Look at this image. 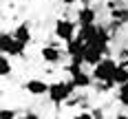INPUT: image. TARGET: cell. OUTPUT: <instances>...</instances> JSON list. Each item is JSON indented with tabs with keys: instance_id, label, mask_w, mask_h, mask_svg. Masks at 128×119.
<instances>
[{
	"instance_id": "6da1fadb",
	"label": "cell",
	"mask_w": 128,
	"mask_h": 119,
	"mask_svg": "<svg viewBox=\"0 0 128 119\" xmlns=\"http://www.w3.org/2000/svg\"><path fill=\"white\" fill-rule=\"evenodd\" d=\"M117 68H119V62L113 60V57H104L97 66H93L90 75L97 84H110L115 86V77H117Z\"/></svg>"
},
{
	"instance_id": "277c9868",
	"label": "cell",
	"mask_w": 128,
	"mask_h": 119,
	"mask_svg": "<svg viewBox=\"0 0 128 119\" xmlns=\"http://www.w3.org/2000/svg\"><path fill=\"white\" fill-rule=\"evenodd\" d=\"M66 73H68L71 82L75 84L77 88H90V84L95 82V79H93V75H90L88 71H84V68H82V64H77V62H71V64L66 66Z\"/></svg>"
},
{
	"instance_id": "7a4b0ae2",
	"label": "cell",
	"mask_w": 128,
	"mask_h": 119,
	"mask_svg": "<svg viewBox=\"0 0 128 119\" xmlns=\"http://www.w3.org/2000/svg\"><path fill=\"white\" fill-rule=\"evenodd\" d=\"M77 86L71 82V79H58L49 86V99H51L55 106H62V104H68V99L75 95Z\"/></svg>"
},
{
	"instance_id": "8992f818",
	"label": "cell",
	"mask_w": 128,
	"mask_h": 119,
	"mask_svg": "<svg viewBox=\"0 0 128 119\" xmlns=\"http://www.w3.org/2000/svg\"><path fill=\"white\" fill-rule=\"evenodd\" d=\"M86 42L77 35L75 40L66 42V55L71 57V62H77V64H84V53H86Z\"/></svg>"
},
{
	"instance_id": "9c48e42d",
	"label": "cell",
	"mask_w": 128,
	"mask_h": 119,
	"mask_svg": "<svg viewBox=\"0 0 128 119\" xmlns=\"http://www.w3.org/2000/svg\"><path fill=\"white\" fill-rule=\"evenodd\" d=\"M66 55V51H62L60 46H53V44H49V46H42V51H40V57L46 62V64H60L62 62V57Z\"/></svg>"
},
{
	"instance_id": "9a60e30c",
	"label": "cell",
	"mask_w": 128,
	"mask_h": 119,
	"mask_svg": "<svg viewBox=\"0 0 128 119\" xmlns=\"http://www.w3.org/2000/svg\"><path fill=\"white\" fill-rule=\"evenodd\" d=\"M73 119H95V117H93V113H90V110H84V113H77Z\"/></svg>"
},
{
	"instance_id": "4fadbf2b",
	"label": "cell",
	"mask_w": 128,
	"mask_h": 119,
	"mask_svg": "<svg viewBox=\"0 0 128 119\" xmlns=\"http://www.w3.org/2000/svg\"><path fill=\"white\" fill-rule=\"evenodd\" d=\"M11 71H13V66H11V62H9V55H2V57H0V75H2V77H9Z\"/></svg>"
},
{
	"instance_id": "30bf717a",
	"label": "cell",
	"mask_w": 128,
	"mask_h": 119,
	"mask_svg": "<svg viewBox=\"0 0 128 119\" xmlns=\"http://www.w3.org/2000/svg\"><path fill=\"white\" fill-rule=\"evenodd\" d=\"M11 33H13V38H16V40H20L22 44H26V46L31 44V26L26 24V22L18 24V26H16V29L11 31Z\"/></svg>"
},
{
	"instance_id": "52a82bcc",
	"label": "cell",
	"mask_w": 128,
	"mask_h": 119,
	"mask_svg": "<svg viewBox=\"0 0 128 119\" xmlns=\"http://www.w3.org/2000/svg\"><path fill=\"white\" fill-rule=\"evenodd\" d=\"M49 86H51V84H46L44 79H38V77L26 79L24 84H22V88H24L29 95H33V97H42V95H49Z\"/></svg>"
},
{
	"instance_id": "8fae6325",
	"label": "cell",
	"mask_w": 128,
	"mask_h": 119,
	"mask_svg": "<svg viewBox=\"0 0 128 119\" xmlns=\"http://www.w3.org/2000/svg\"><path fill=\"white\" fill-rule=\"evenodd\" d=\"M128 82V62H119V68H117V77H115V84H126Z\"/></svg>"
},
{
	"instance_id": "d6986e66",
	"label": "cell",
	"mask_w": 128,
	"mask_h": 119,
	"mask_svg": "<svg viewBox=\"0 0 128 119\" xmlns=\"http://www.w3.org/2000/svg\"><path fill=\"white\" fill-rule=\"evenodd\" d=\"M115 119H128V115H115Z\"/></svg>"
},
{
	"instance_id": "ba28073f",
	"label": "cell",
	"mask_w": 128,
	"mask_h": 119,
	"mask_svg": "<svg viewBox=\"0 0 128 119\" xmlns=\"http://www.w3.org/2000/svg\"><path fill=\"white\" fill-rule=\"evenodd\" d=\"M75 22L80 26H86V24H95L97 22V9L95 7H90V4H84V7H80L75 13Z\"/></svg>"
},
{
	"instance_id": "2e32d148",
	"label": "cell",
	"mask_w": 128,
	"mask_h": 119,
	"mask_svg": "<svg viewBox=\"0 0 128 119\" xmlns=\"http://www.w3.org/2000/svg\"><path fill=\"white\" fill-rule=\"evenodd\" d=\"M18 119H40V115H36V113H24V115H20Z\"/></svg>"
},
{
	"instance_id": "ac0fdd59",
	"label": "cell",
	"mask_w": 128,
	"mask_h": 119,
	"mask_svg": "<svg viewBox=\"0 0 128 119\" xmlns=\"http://www.w3.org/2000/svg\"><path fill=\"white\" fill-rule=\"evenodd\" d=\"M80 0H62V4H66V7H71V4H77Z\"/></svg>"
},
{
	"instance_id": "e0dca14e",
	"label": "cell",
	"mask_w": 128,
	"mask_h": 119,
	"mask_svg": "<svg viewBox=\"0 0 128 119\" xmlns=\"http://www.w3.org/2000/svg\"><path fill=\"white\" fill-rule=\"evenodd\" d=\"M90 113H93V117H95V119H104V113H102V108H93Z\"/></svg>"
},
{
	"instance_id": "5b68a950",
	"label": "cell",
	"mask_w": 128,
	"mask_h": 119,
	"mask_svg": "<svg viewBox=\"0 0 128 119\" xmlns=\"http://www.w3.org/2000/svg\"><path fill=\"white\" fill-rule=\"evenodd\" d=\"M53 35L62 42H71L77 38V22L73 20H66V18H58L55 26H53Z\"/></svg>"
},
{
	"instance_id": "3957f363",
	"label": "cell",
	"mask_w": 128,
	"mask_h": 119,
	"mask_svg": "<svg viewBox=\"0 0 128 119\" xmlns=\"http://www.w3.org/2000/svg\"><path fill=\"white\" fill-rule=\"evenodd\" d=\"M0 51H2V55H9V57H22L26 51V44L16 40L13 33L2 31V35H0Z\"/></svg>"
},
{
	"instance_id": "7c38bea8",
	"label": "cell",
	"mask_w": 128,
	"mask_h": 119,
	"mask_svg": "<svg viewBox=\"0 0 128 119\" xmlns=\"http://www.w3.org/2000/svg\"><path fill=\"white\" fill-rule=\"evenodd\" d=\"M117 102L124 106V108H128V82L117 86Z\"/></svg>"
},
{
	"instance_id": "5bb4252c",
	"label": "cell",
	"mask_w": 128,
	"mask_h": 119,
	"mask_svg": "<svg viewBox=\"0 0 128 119\" xmlns=\"http://www.w3.org/2000/svg\"><path fill=\"white\" fill-rule=\"evenodd\" d=\"M0 119H18V117H16V110L13 108H2L0 110Z\"/></svg>"
}]
</instances>
